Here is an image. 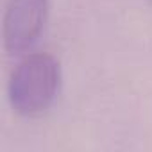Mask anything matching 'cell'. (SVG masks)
I'll use <instances>...</instances> for the list:
<instances>
[{"label":"cell","instance_id":"obj_1","mask_svg":"<svg viewBox=\"0 0 152 152\" xmlns=\"http://www.w3.org/2000/svg\"><path fill=\"white\" fill-rule=\"evenodd\" d=\"M61 86V64L48 52L25 56L11 72L7 97L22 116H39L50 109Z\"/></svg>","mask_w":152,"mask_h":152},{"label":"cell","instance_id":"obj_2","mask_svg":"<svg viewBox=\"0 0 152 152\" xmlns=\"http://www.w3.org/2000/svg\"><path fill=\"white\" fill-rule=\"evenodd\" d=\"M48 0H7L2 38L7 54H22L29 50L39 38L47 22Z\"/></svg>","mask_w":152,"mask_h":152}]
</instances>
